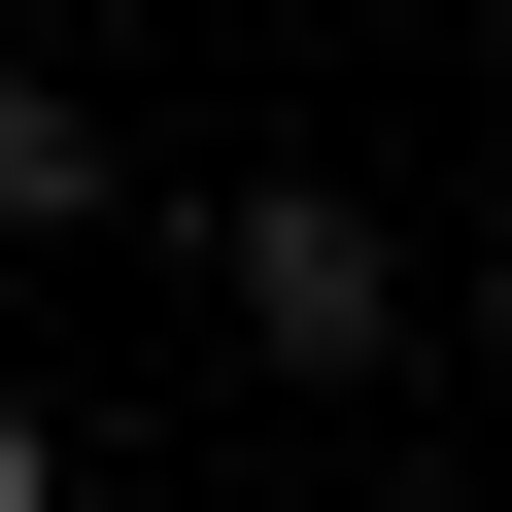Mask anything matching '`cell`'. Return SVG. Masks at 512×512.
<instances>
[{
  "instance_id": "1",
  "label": "cell",
  "mask_w": 512,
  "mask_h": 512,
  "mask_svg": "<svg viewBox=\"0 0 512 512\" xmlns=\"http://www.w3.org/2000/svg\"><path fill=\"white\" fill-rule=\"evenodd\" d=\"M205 308H239V376H410V205L376 171H239L205 205Z\"/></svg>"
},
{
  "instance_id": "2",
  "label": "cell",
  "mask_w": 512,
  "mask_h": 512,
  "mask_svg": "<svg viewBox=\"0 0 512 512\" xmlns=\"http://www.w3.org/2000/svg\"><path fill=\"white\" fill-rule=\"evenodd\" d=\"M103 205H137V171H103V103H69V69H0V239H103Z\"/></svg>"
},
{
  "instance_id": "3",
  "label": "cell",
  "mask_w": 512,
  "mask_h": 512,
  "mask_svg": "<svg viewBox=\"0 0 512 512\" xmlns=\"http://www.w3.org/2000/svg\"><path fill=\"white\" fill-rule=\"evenodd\" d=\"M0 512H69V410H35V376H0Z\"/></svg>"
},
{
  "instance_id": "4",
  "label": "cell",
  "mask_w": 512,
  "mask_h": 512,
  "mask_svg": "<svg viewBox=\"0 0 512 512\" xmlns=\"http://www.w3.org/2000/svg\"><path fill=\"white\" fill-rule=\"evenodd\" d=\"M35 35H137V0H35Z\"/></svg>"
},
{
  "instance_id": "5",
  "label": "cell",
  "mask_w": 512,
  "mask_h": 512,
  "mask_svg": "<svg viewBox=\"0 0 512 512\" xmlns=\"http://www.w3.org/2000/svg\"><path fill=\"white\" fill-rule=\"evenodd\" d=\"M478 512H512V410H478Z\"/></svg>"
},
{
  "instance_id": "6",
  "label": "cell",
  "mask_w": 512,
  "mask_h": 512,
  "mask_svg": "<svg viewBox=\"0 0 512 512\" xmlns=\"http://www.w3.org/2000/svg\"><path fill=\"white\" fill-rule=\"evenodd\" d=\"M410 512H478V478H410Z\"/></svg>"
}]
</instances>
